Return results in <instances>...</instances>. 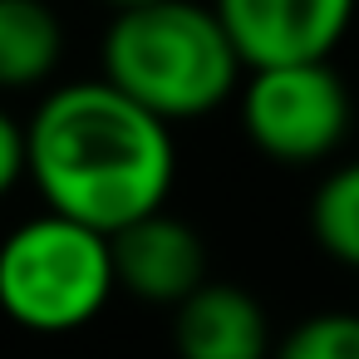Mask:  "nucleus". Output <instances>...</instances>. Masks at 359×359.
<instances>
[{
	"label": "nucleus",
	"instance_id": "obj_1",
	"mask_svg": "<svg viewBox=\"0 0 359 359\" xmlns=\"http://www.w3.org/2000/svg\"><path fill=\"white\" fill-rule=\"evenodd\" d=\"M25 153L45 207L104 236L163 212L177 172L172 128L109 79L50 89L25 123Z\"/></svg>",
	"mask_w": 359,
	"mask_h": 359
},
{
	"label": "nucleus",
	"instance_id": "obj_2",
	"mask_svg": "<svg viewBox=\"0 0 359 359\" xmlns=\"http://www.w3.org/2000/svg\"><path fill=\"white\" fill-rule=\"evenodd\" d=\"M241 69L246 65L212 6L153 0L114 15L99 79L172 128L222 109L241 89Z\"/></svg>",
	"mask_w": 359,
	"mask_h": 359
},
{
	"label": "nucleus",
	"instance_id": "obj_3",
	"mask_svg": "<svg viewBox=\"0 0 359 359\" xmlns=\"http://www.w3.org/2000/svg\"><path fill=\"white\" fill-rule=\"evenodd\" d=\"M114 246L60 212L20 222L0 241V310L35 334L89 325L114 295Z\"/></svg>",
	"mask_w": 359,
	"mask_h": 359
},
{
	"label": "nucleus",
	"instance_id": "obj_4",
	"mask_svg": "<svg viewBox=\"0 0 359 359\" xmlns=\"http://www.w3.org/2000/svg\"><path fill=\"white\" fill-rule=\"evenodd\" d=\"M241 123H246V138L271 163L310 168L330 158L349 133V89L330 69V60L246 69Z\"/></svg>",
	"mask_w": 359,
	"mask_h": 359
},
{
	"label": "nucleus",
	"instance_id": "obj_5",
	"mask_svg": "<svg viewBox=\"0 0 359 359\" xmlns=\"http://www.w3.org/2000/svg\"><path fill=\"white\" fill-rule=\"evenodd\" d=\"M246 69L315 65L349 35L359 0H212Z\"/></svg>",
	"mask_w": 359,
	"mask_h": 359
},
{
	"label": "nucleus",
	"instance_id": "obj_6",
	"mask_svg": "<svg viewBox=\"0 0 359 359\" xmlns=\"http://www.w3.org/2000/svg\"><path fill=\"white\" fill-rule=\"evenodd\" d=\"M109 246H114V280L148 305L177 310L192 290L207 285V246L172 212H153L123 226L118 236H109Z\"/></svg>",
	"mask_w": 359,
	"mask_h": 359
},
{
	"label": "nucleus",
	"instance_id": "obj_7",
	"mask_svg": "<svg viewBox=\"0 0 359 359\" xmlns=\"http://www.w3.org/2000/svg\"><path fill=\"white\" fill-rule=\"evenodd\" d=\"M177 359H271V325L256 295L207 280L172 310Z\"/></svg>",
	"mask_w": 359,
	"mask_h": 359
},
{
	"label": "nucleus",
	"instance_id": "obj_8",
	"mask_svg": "<svg viewBox=\"0 0 359 359\" xmlns=\"http://www.w3.org/2000/svg\"><path fill=\"white\" fill-rule=\"evenodd\" d=\"M65 30L45 0H0V89H35L60 69Z\"/></svg>",
	"mask_w": 359,
	"mask_h": 359
},
{
	"label": "nucleus",
	"instance_id": "obj_9",
	"mask_svg": "<svg viewBox=\"0 0 359 359\" xmlns=\"http://www.w3.org/2000/svg\"><path fill=\"white\" fill-rule=\"evenodd\" d=\"M310 231L334 261L359 271V163H344L320 182L310 202Z\"/></svg>",
	"mask_w": 359,
	"mask_h": 359
},
{
	"label": "nucleus",
	"instance_id": "obj_10",
	"mask_svg": "<svg viewBox=\"0 0 359 359\" xmlns=\"http://www.w3.org/2000/svg\"><path fill=\"white\" fill-rule=\"evenodd\" d=\"M276 359H359V315L349 310H320L310 320H300Z\"/></svg>",
	"mask_w": 359,
	"mask_h": 359
},
{
	"label": "nucleus",
	"instance_id": "obj_11",
	"mask_svg": "<svg viewBox=\"0 0 359 359\" xmlns=\"http://www.w3.org/2000/svg\"><path fill=\"white\" fill-rule=\"evenodd\" d=\"M30 177V153H25V123H15L0 109V197L15 192V182Z\"/></svg>",
	"mask_w": 359,
	"mask_h": 359
},
{
	"label": "nucleus",
	"instance_id": "obj_12",
	"mask_svg": "<svg viewBox=\"0 0 359 359\" xmlns=\"http://www.w3.org/2000/svg\"><path fill=\"white\" fill-rule=\"evenodd\" d=\"M104 6H114V11H138V6H153V0H104Z\"/></svg>",
	"mask_w": 359,
	"mask_h": 359
}]
</instances>
